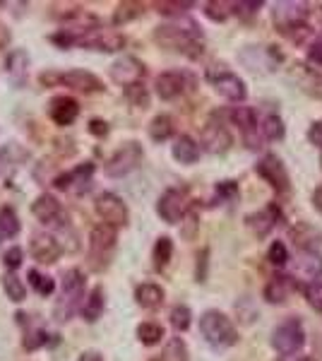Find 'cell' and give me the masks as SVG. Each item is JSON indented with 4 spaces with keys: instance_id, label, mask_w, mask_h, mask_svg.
<instances>
[{
    "instance_id": "7dc6e473",
    "label": "cell",
    "mask_w": 322,
    "mask_h": 361,
    "mask_svg": "<svg viewBox=\"0 0 322 361\" xmlns=\"http://www.w3.org/2000/svg\"><path fill=\"white\" fill-rule=\"evenodd\" d=\"M267 260H269V265H274V267H284L286 263H289V248H286V243L284 241H272L269 243V248H267Z\"/></svg>"
},
{
    "instance_id": "d590c367",
    "label": "cell",
    "mask_w": 322,
    "mask_h": 361,
    "mask_svg": "<svg viewBox=\"0 0 322 361\" xmlns=\"http://www.w3.org/2000/svg\"><path fill=\"white\" fill-rule=\"evenodd\" d=\"M137 340L142 342L144 347H154L163 340V328L154 320H144V323L137 325Z\"/></svg>"
},
{
    "instance_id": "91938a15",
    "label": "cell",
    "mask_w": 322,
    "mask_h": 361,
    "mask_svg": "<svg viewBox=\"0 0 322 361\" xmlns=\"http://www.w3.org/2000/svg\"><path fill=\"white\" fill-rule=\"evenodd\" d=\"M78 361H104V357L99 352H94V349H89V352H82Z\"/></svg>"
},
{
    "instance_id": "e0dca14e",
    "label": "cell",
    "mask_w": 322,
    "mask_h": 361,
    "mask_svg": "<svg viewBox=\"0 0 322 361\" xmlns=\"http://www.w3.org/2000/svg\"><path fill=\"white\" fill-rule=\"evenodd\" d=\"M190 82H192V78L188 73H183V70H163L154 80V92L163 102H173V99H178L180 94H185Z\"/></svg>"
},
{
    "instance_id": "4fadbf2b",
    "label": "cell",
    "mask_w": 322,
    "mask_h": 361,
    "mask_svg": "<svg viewBox=\"0 0 322 361\" xmlns=\"http://www.w3.org/2000/svg\"><path fill=\"white\" fill-rule=\"evenodd\" d=\"M238 61L250 73H272L284 61V56L277 46H243L241 54H238Z\"/></svg>"
},
{
    "instance_id": "52a82bcc",
    "label": "cell",
    "mask_w": 322,
    "mask_h": 361,
    "mask_svg": "<svg viewBox=\"0 0 322 361\" xmlns=\"http://www.w3.org/2000/svg\"><path fill=\"white\" fill-rule=\"evenodd\" d=\"M116 243H118V229L109 224H97L89 231V267L97 272L106 270L113 258Z\"/></svg>"
},
{
    "instance_id": "f6af8a7d",
    "label": "cell",
    "mask_w": 322,
    "mask_h": 361,
    "mask_svg": "<svg viewBox=\"0 0 322 361\" xmlns=\"http://www.w3.org/2000/svg\"><path fill=\"white\" fill-rule=\"evenodd\" d=\"M238 197V183L236 180H219L214 185V205H224Z\"/></svg>"
},
{
    "instance_id": "ffe728a7",
    "label": "cell",
    "mask_w": 322,
    "mask_h": 361,
    "mask_svg": "<svg viewBox=\"0 0 322 361\" xmlns=\"http://www.w3.org/2000/svg\"><path fill=\"white\" fill-rule=\"evenodd\" d=\"M29 250H32V258L41 265H54L63 255L61 241L54 234H34L32 243H29Z\"/></svg>"
},
{
    "instance_id": "6125c7cd",
    "label": "cell",
    "mask_w": 322,
    "mask_h": 361,
    "mask_svg": "<svg viewBox=\"0 0 322 361\" xmlns=\"http://www.w3.org/2000/svg\"><path fill=\"white\" fill-rule=\"evenodd\" d=\"M279 361H318V359L308 357V354H291V357H282Z\"/></svg>"
},
{
    "instance_id": "e575fe53",
    "label": "cell",
    "mask_w": 322,
    "mask_h": 361,
    "mask_svg": "<svg viewBox=\"0 0 322 361\" xmlns=\"http://www.w3.org/2000/svg\"><path fill=\"white\" fill-rule=\"evenodd\" d=\"M197 234H200V212L192 202L188 212L183 214V219H180V236H183V241H195Z\"/></svg>"
},
{
    "instance_id": "681fc988",
    "label": "cell",
    "mask_w": 322,
    "mask_h": 361,
    "mask_svg": "<svg viewBox=\"0 0 322 361\" xmlns=\"http://www.w3.org/2000/svg\"><path fill=\"white\" fill-rule=\"evenodd\" d=\"M207 267H209V248H202L197 253V263H195V282H207Z\"/></svg>"
},
{
    "instance_id": "6da1fadb",
    "label": "cell",
    "mask_w": 322,
    "mask_h": 361,
    "mask_svg": "<svg viewBox=\"0 0 322 361\" xmlns=\"http://www.w3.org/2000/svg\"><path fill=\"white\" fill-rule=\"evenodd\" d=\"M154 42L166 51H173V54H183L190 61H197V58L204 56V37L202 29L195 25L188 17H178L173 22H166V25H159L154 29Z\"/></svg>"
},
{
    "instance_id": "277c9868",
    "label": "cell",
    "mask_w": 322,
    "mask_h": 361,
    "mask_svg": "<svg viewBox=\"0 0 322 361\" xmlns=\"http://www.w3.org/2000/svg\"><path fill=\"white\" fill-rule=\"evenodd\" d=\"M204 78H207V82L214 87V92L219 94L221 99H226V102L231 104H243L245 97H248V87H245L243 78H238L233 70H228L226 63H212L207 70H204Z\"/></svg>"
},
{
    "instance_id": "cb8c5ba5",
    "label": "cell",
    "mask_w": 322,
    "mask_h": 361,
    "mask_svg": "<svg viewBox=\"0 0 322 361\" xmlns=\"http://www.w3.org/2000/svg\"><path fill=\"white\" fill-rule=\"evenodd\" d=\"M294 289H296V282L289 275H274V277H269V282L265 284V289H262V296H265L267 304L282 306L289 301Z\"/></svg>"
},
{
    "instance_id": "7a4b0ae2",
    "label": "cell",
    "mask_w": 322,
    "mask_h": 361,
    "mask_svg": "<svg viewBox=\"0 0 322 361\" xmlns=\"http://www.w3.org/2000/svg\"><path fill=\"white\" fill-rule=\"evenodd\" d=\"M310 15H313V10L303 0H279V3L272 5L274 29L294 44H306L313 37Z\"/></svg>"
},
{
    "instance_id": "7bdbcfd3",
    "label": "cell",
    "mask_w": 322,
    "mask_h": 361,
    "mask_svg": "<svg viewBox=\"0 0 322 361\" xmlns=\"http://www.w3.org/2000/svg\"><path fill=\"white\" fill-rule=\"evenodd\" d=\"M156 13L163 15V17H173V20H178V17H183L188 10L195 8V3H178V0H161V3H154Z\"/></svg>"
},
{
    "instance_id": "680465c9",
    "label": "cell",
    "mask_w": 322,
    "mask_h": 361,
    "mask_svg": "<svg viewBox=\"0 0 322 361\" xmlns=\"http://www.w3.org/2000/svg\"><path fill=\"white\" fill-rule=\"evenodd\" d=\"M310 202H313V207L322 214V183L313 190V195H310Z\"/></svg>"
},
{
    "instance_id": "7402d4cb",
    "label": "cell",
    "mask_w": 322,
    "mask_h": 361,
    "mask_svg": "<svg viewBox=\"0 0 322 361\" xmlns=\"http://www.w3.org/2000/svg\"><path fill=\"white\" fill-rule=\"evenodd\" d=\"M61 85L68 87V90L82 92V94L104 92V82L89 70H68V73H61Z\"/></svg>"
},
{
    "instance_id": "f907efd6",
    "label": "cell",
    "mask_w": 322,
    "mask_h": 361,
    "mask_svg": "<svg viewBox=\"0 0 322 361\" xmlns=\"http://www.w3.org/2000/svg\"><path fill=\"white\" fill-rule=\"evenodd\" d=\"M22 258H25V253H22L20 246H13V248H8L3 253V263H5V267H8L10 272L17 270V267L22 265Z\"/></svg>"
},
{
    "instance_id": "4dcf8cb0",
    "label": "cell",
    "mask_w": 322,
    "mask_h": 361,
    "mask_svg": "<svg viewBox=\"0 0 322 361\" xmlns=\"http://www.w3.org/2000/svg\"><path fill=\"white\" fill-rule=\"evenodd\" d=\"M175 133V126H173V118L168 114H159L151 118L149 123V137L154 140V142H166V140H171Z\"/></svg>"
},
{
    "instance_id": "1f68e13d",
    "label": "cell",
    "mask_w": 322,
    "mask_h": 361,
    "mask_svg": "<svg viewBox=\"0 0 322 361\" xmlns=\"http://www.w3.org/2000/svg\"><path fill=\"white\" fill-rule=\"evenodd\" d=\"M260 130H262L265 142H277V140H284V135H286L284 121L279 114H267L265 118L260 121Z\"/></svg>"
},
{
    "instance_id": "ac0fdd59",
    "label": "cell",
    "mask_w": 322,
    "mask_h": 361,
    "mask_svg": "<svg viewBox=\"0 0 322 361\" xmlns=\"http://www.w3.org/2000/svg\"><path fill=\"white\" fill-rule=\"evenodd\" d=\"M109 75L116 85H120L123 90L130 85H140L147 75V68H144L142 61H137L135 56H123L113 66L109 68Z\"/></svg>"
},
{
    "instance_id": "836d02e7",
    "label": "cell",
    "mask_w": 322,
    "mask_h": 361,
    "mask_svg": "<svg viewBox=\"0 0 322 361\" xmlns=\"http://www.w3.org/2000/svg\"><path fill=\"white\" fill-rule=\"evenodd\" d=\"M22 224H20V217L15 214L13 207H0V238L8 241V238H15L20 234Z\"/></svg>"
},
{
    "instance_id": "2e32d148",
    "label": "cell",
    "mask_w": 322,
    "mask_h": 361,
    "mask_svg": "<svg viewBox=\"0 0 322 361\" xmlns=\"http://www.w3.org/2000/svg\"><path fill=\"white\" fill-rule=\"evenodd\" d=\"M284 222V212L277 202H269L267 207L257 209V212L245 214V226L255 238H265Z\"/></svg>"
},
{
    "instance_id": "8fae6325",
    "label": "cell",
    "mask_w": 322,
    "mask_h": 361,
    "mask_svg": "<svg viewBox=\"0 0 322 361\" xmlns=\"http://www.w3.org/2000/svg\"><path fill=\"white\" fill-rule=\"evenodd\" d=\"M190 205H192L190 190L185 185H173V188H166L159 195V200H156V214L166 224H178Z\"/></svg>"
},
{
    "instance_id": "816d5d0a",
    "label": "cell",
    "mask_w": 322,
    "mask_h": 361,
    "mask_svg": "<svg viewBox=\"0 0 322 361\" xmlns=\"http://www.w3.org/2000/svg\"><path fill=\"white\" fill-rule=\"evenodd\" d=\"M46 335L44 330H29V333L25 335V349H29V352H34V349H39V347H44L46 345Z\"/></svg>"
},
{
    "instance_id": "9a60e30c",
    "label": "cell",
    "mask_w": 322,
    "mask_h": 361,
    "mask_svg": "<svg viewBox=\"0 0 322 361\" xmlns=\"http://www.w3.org/2000/svg\"><path fill=\"white\" fill-rule=\"evenodd\" d=\"M94 209L99 217L104 219V224L113 226V229H120V226L130 222V209H128L125 200L116 193H109V190L97 197Z\"/></svg>"
},
{
    "instance_id": "ba28073f",
    "label": "cell",
    "mask_w": 322,
    "mask_h": 361,
    "mask_svg": "<svg viewBox=\"0 0 322 361\" xmlns=\"http://www.w3.org/2000/svg\"><path fill=\"white\" fill-rule=\"evenodd\" d=\"M228 118H231L233 126H238L241 130V137H243V145L250 149V152H257V149L265 147V137H262V130H260V116L253 106H233L228 111Z\"/></svg>"
},
{
    "instance_id": "9c48e42d",
    "label": "cell",
    "mask_w": 322,
    "mask_h": 361,
    "mask_svg": "<svg viewBox=\"0 0 322 361\" xmlns=\"http://www.w3.org/2000/svg\"><path fill=\"white\" fill-rule=\"evenodd\" d=\"M142 159H144L142 145L130 140V142L120 145V147L109 157L106 164H104V173H106L109 178H123L142 164Z\"/></svg>"
},
{
    "instance_id": "3957f363",
    "label": "cell",
    "mask_w": 322,
    "mask_h": 361,
    "mask_svg": "<svg viewBox=\"0 0 322 361\" xmlns=\"http://www.w3.org/2000/svg\"><path fill=\"white\" fill-rule=\"evenodd\" d=\"M200 335L214 352H224L238 342V330L233 320L219 308H207L200 316Z\"/></svg>"
},
{
    "instance_id": "d6986e66",
    "label": "cell",
    "mask_w": 322,
    "mask_h": 361,
    "mask_svg": "<svg viewBox=\"0 0 322 361\" xmlns=\"http://www.w3.org/2000/svg\"><path fill=\"white\" fill-rule=\"evenodd\" d=\"M296 282H313V279L322 277V253L320 250H298L296 258H294V272L289 275Z\"/></svg>"
},
{
    "instance_id": "11a10c76",
    "label": "cell",
    "mask_w": 322,
    "mask_h": 361,
    "mask_svg": "<svg viewBox=\"0 0 322 361\" xmlns=\"http://www.w3.org/2000/svg\"><path fill=\"white\" fill-rule=\"evenodd\" d=\"M306 135H308V142L313 145V147L322 149V118H318V121H313V123H310Z\"/></svg>"
},
{
    "instance_id": "60d3db41",
    "label": "cell",
    "mask_w": 322,
    "mask_h": 361,
    "mask_svg": "<svg viewBox=\"0 0 322 361\" xmlns=\"http://www.w3.org/2000/svg\"><path fill=\"white\" fill-rule=\"evenodd\" d=\"M151 258H154V267H156V270H163V267L171 263V258H173V241H171V238H168V236H159V238H156Z\"/></svg>"
},
{
    "instance_id": "4316f807",
    "label": "cell",
    "mask_w": 322,
    "mask_h": 361,
    "mask_svg": "<svg viewBox=\"0 0 322 361\" xmlns=\"http://www.w3.org/2000/svg\"><path fill=\"white\" fill-rule=\"evenodd\" d=\"M171 154H173V159L178 161V164L192 166V164H197V161H200L202 149H200V145H197L195 137L178 135L173 140V145H171Z\"/></svg>"
},
{
    "instance_id": "74e56055",
    "label": "cell",
    "mask_w": 322,
    "mask_h": 361,
    "mask_svg": "<svg viewBox=\"0 0 322 361\" xmlns=\"http://www.w3.org/2000/svg\"><path fill=\"white\" fill-rule=\"evenodd\" d=\"M318 236H320L318 231L308 224H298L291 229V238H294L298 250H318V246H315V238Z\"/></svg>"
},
{
    "instance_id": "db71d44e",
    "label": "cell",
    "mask_w": 322,
    "mask_h": 361,
    "mask_svg": "<svg viewBox=\"0 0 322 361\" xmlns=\"http://www.w3.org/2000/svg\"><path fill=\"white\" fill-rule=\"evenodd\" d=\"M262 8V0H250V3H233V15H243V17H250L255 13H260Z\"/></svg>"
},
{
    "instance_id": "7c38bea8",
    "label": "cell",
    "mask_w": 322,
    "mask_h": 361,
    "mask_svg": "<svg viewBox=\"0 0 322 361\" xmlns=\"http://www.w3.org/2000/svg\"><path fill=\"white\" fill-rule=\"evenodd\" d=\"M255 173L260 176L269 188L274 190L277 195H289L291 193V178L289 171H286L284 161L279 159L277 154H265L260 157V161L255 164Z\"/></svg>"
},
{
    "instance_id": "ee69618b",
    "label": "cell",
    "mask_w": 322,
    "mask_h": 361,
    "mask_svg": "<svg viewBox=\"0 0 322 361\" xmlns=\"http://www.w3.org/2000/svg\"><path fill=\"white\" fill-rule=\"evenodd\" d=\"M301 292L306 296L308 306L315 308L318 313H322V277L313 279V282H308V284H301Z\"/></svg>"
},
{
    "instance_id": "6f0895ef",
    "label": "cell",
    "mask_w": 322,
    "mask_h": 361,
    "mask_svg": "<svg viewBox=\"0 0 322 361\" xmlns=\"http://www.w3.org/2000/svg\"><path fill=\"white\" fill-rule=\"evenodd\" d=\"M39 82L44 85V87H58L61 85V73H41L39 75Z\"/></svg>"
},
{
    "instance_id": "c3c4849f",
    "label": "cell",
    "mask_w": 322,
    "mask_h": 361,
    "mask_svg": "<svg viewBox=\"0 0 322 361\" xmlns=\"http://www.w3.org/2000/svg\"><path fill=\"white\" fill-rule=\"evenodd\" d=\"M29 284H32V287L37 289L39 294H44V296H51V294H54V289H56L54 279L39 275V270H29Z\"/></svg>"
},
{
    "instance_id": "44dd1931",
    "label": "cell",
    "mask_w": 322,
    "mask_h": 361,
    "mask_svg": "<svg viewBox=\"0 0 322 361\" xmlns=\"http://www.w3.org/2000/svg\"><path fill=\"white\" fill-rule=\"evenodd\" d=\"M32 214L41 224H63L66 226V214H63V205L58 202L56 195L41 193L37 200L32 202Z\"/></svg>"
},
{
    "instance_id": "484cf974",
    "label": "cell",
    "mask_w": 322,
    "mask_h": 361,
    "mask_svg": "<svg viewBox=\"0 0 322 361\" xmlns=\"http://www.w3.org/2000/svg\"><path fill=\"white\" fill-rule=\"evenodd\" d=\"M49 116L56 126H73L80 116V104L73 97H56L49 106Z\"/></svg>"
},
{
    "instance_id": "f5cc1de1",
    "label": "cell",
    "mask_w": 322,
    "mask_h": 361,
    "mask_svg": "<svg viewBox=\"0 0 322 361\" xmlns=\"http://www.w3.org/2000/svg\"><path fill=\"white\" fill-rule=\"evenodd\" d=\"M308 63L310 66H322V32L308 46Z\"/></svg>"
},
{
    "instance_id": "94428289",
    "label": "cell",
    "mask_w": 322,
    "mask_h": 361,
    "mask_svg": "<svg viewBox=\"0 0 322 361\" xmlns=\"http://www.w3.org/2000/svg\"><path fill=\"white\" fill-rule=\"evenodd\" d=\"M8 44H10V32L5 25H0V49H5Z\"/></svg>"
},
{
    "instance_id": "8992f818",
    "label": "cell",
    "mask_w": 322,
    "mask_h": 361,
    "mask_svg": "<svg viewBox=\"0 0 322 361\" xmlns=\"http://www.w3.org/2000/svg\"><path fill=\"white\" fill-rule=\"evenodd\" d=\"M269 345L277 354L282 357H291V354H298L306 345V328H303V320L296 316L284 318L282 323H277L272 328V335H269Z\"/></svg>"
},
{
    "instance_id": "d4e9b609",
    "label": "cell",
    "mask_w": 322,
    "mask_h": 361,
    "mask_svg": "<svg viewBox=\"0 0 322 361\" xmlns=\"http://www.w3.org/2000/svg\"><path fill=\"white\" fill-rule=\"evenodd\" d=\"M289 75L291 80H296L303 92H308L313 97H322V75L315 68L306 66V63H294Z\"/></svg>"
},
{
    "instance_id": "8d00e7d4",
    "label": "cell",
    "mask_w": 322,
    "mask_h": 361,
    "mask_svg": "<svg viewBox=\"0 0 322 361\" xmlns=\"http://www.w3.org/2000/svg\"><path fill=\"white\" fill-rule=\"evenodd\" d=\"M3 279V289H5V296H8L13 304H22L27 299V287L22 284V279L15 275V272H8V275L0 277Z\"/></svg>"
},
{
    "instance_id": "5bb4252c",
    "label": "cell",
    "mask_w": 322,
    "mask_h": 361,
    "mask_svg": "<svg viewBox=\"0 0 322 361\" xmlns=\"http://www.w3.org/2000/svg\"><path fill=\"white\" fill-rule=\"evenodd\" d=\"M75 44L85 46L89 51H101V54H118V51L125 49V37L120 32H116V29L97 27L75 39Z\"/></svg>"
},
{
    "instance_id": "d6a6232c",
    "label": "cell",
    "mask_w": 322,
    "mask_h": 361,
    "mask_svg": "<svg viewBox=\"0 0 322 361\" xmlns=\"http://www.w3.org/2000/svg\"><path fill=\"white\" fill-rule=\"evenodd\" d=\"M144 13V5L142 3H135V0H125V3L116 5V13H113V25H128V22L137 20L140 15Z\"/></svg>"
},
{
    "instance_id": "f1b7e54d",
    "label": "cell",
    "mask_w": 322,
    "mask_h": 361,
    "mask_svg": "<svg viewBox=\"0 0 322 361\" xmlns=\"http://www.w3.org/2000/svg\"><path fill=\"white\" fill-rule=\"evenodd\" d=\"M163 299H166V292H163V287H159V284H154V282H144L135 289V301H137V306L147 308V311L159 308L163 304Z\"/></svg>"
},
{
    "instance_id": "f35d334b",
    "label": "cell",
    "mask_w": 322,
    "mask_h": 361,
    "mask_svg": "<svg viewBox=\"0 0 322 361\" xmlns=\"http://www.w3.org/2000/svg\"><path fill=\"white\" fill-rule=\"evenodd\" d=\"M202 13L207 20H212V22H226L228 17L233 15V3H224V0H209V3H204L202 5Z\"/></svg>"
},
{
    "instance_id": "bcb514c9",
    "label": "cell",
    "mask_w": 322,
    "mask_h": 361,
    "mask_svg": "<svg viewBox=\"0 0 322 361\" xmlns=\"http://www.w3.org/2000/svg\"><path fill=\"white\" fill-rule=\"evenodd\" d=\"M125 99H128V104L135 109H147L149 106V92L142 82L125 87Z\"/></svg>"
},
{
    "instance_id": "b9f144b4",
    "label": "cell",
    "mask_w": 322,
    "mask_h": 361,
    "mask_svg": "<svg viewBox=\"0 0 322 361\" xmlns=\"http://www.w3.org/2000/svg\"><path fill=\"white\" fill-rule=\"evenodd\" d=\"M168 323H171L175 333H185L192 325V311L185 304H175L168 313Z\"/></svg>"
},
{
    "instance_id": "f546056e",
    "label": "cell",
    "mask_w": 322,
    "mask_h": 361,
    "mask_svg": "<svg viewBox=\"0 0 322 361\" xmlns=\"http://www.w3.org/2000/svg\"><path fill=\"white\" fill-rule=\"evenodd\" d=\"M104 308H106V294H104L101 287H94L89 292V296L85 299V304H82V318H85L87 323H97V320L101 318Z\"/></svg>"
},
{
    "instance_id": "be15d7a7",
    "label": "cell",
    "mask_w": 322,
    "mask_h": 361,
    "mask_svg": "<svg viewBox=\"0 0 322 361\" xmlns=\"http://www.w3.org/2000/svg\"><path fill=\"white\" fill-rule=\"evenodd\" d=\"M151 361H159V359H151Z\"/></svg>"
},
{
    "instance_id": "83f0119b",
    "label": "cell",
    "mask_w": 322,
    "mask_h": 361,
    "mask_svg": "<svg viewBox=\"0 0 322 361\" xmlns=\"http://www.w3.org/2000/svg\"><path fill=\"white\" fill-rule=\"evenodd\" d=\"M5 68H8V78L10 82L15 87H22L27 82V75H29V54L22 49L13 51L5 61Z\"/></svg>"
},
{
    "instance_id": "ab89813d",
    "label": "cell",
    "mask_w": 322,
    "mask_h": 361,
    "mask_svg": "<svg viewBox=\"0 0 322 361\" xmlns=\"http://www.w3.org/2000/svg\"><path fill=\"white\" fill-rule=\"evenodd\" d=\"M159 361H190L188 345H185L183 337H171L163 347V354Z\"/></svg>"
},
{
    "instance_id": "30bf717a",
    "label": "cell",
    "mask_w": 322,
    "mask_h": 361,
    "mask_svg": "<svg viewBox=\"0 0 322 361\" xmlns=\"http://www.w3.org/2000/svg\"><path fill=\"white\" fill-rule=\"evenodd\" d=\"M200 149H207L209 154H224L233 147V135L228 130V126L221 121L219 114H212L204 121L202 130H200Z\"/></svg>"
},
{
    "instance_id": "5b68a950",
    "label": "cell",
    "mask_w": 322,
    "mask_h": 361,
    "mask_svg": "<svg viewBox=\"0 0 322 361\" xmlns=\"http://www.w3.org/2000/svg\"><path fill=\"white\" fill-rule=\"evenodd\" d=\"M85 287H87V279H85V272L73 267L68 270L66 275L61 279V296L56 301V308H54V316L56 320L61 323H68L73 318V313L78 311L82 296H85Z\"/></svg>"
},
{
    "instance_id": "9f6ffc18",
    "label": "cell",
    "mask_w": 322,
    "mask_h": 361,
    "mask_svg": "<svg viewBox=\"0 0 322 361\" xmlns=\"http://www.w3.org/2000/svg\"><path fill=\"white\" fill-rule=\"evenodd\" d=\"M89 133H92L94 137H99V140L106 137V135H109V123H106L104 118H92V121H89Z\"/></svg>"
},
{
    "instance_id": "603a6c76",
    "label": "cell",
    "mask_w": 322,
    "mask_h": 361,
    "mask_svg": "<svg viewBox=\"0 0 322 361\" xmlns=\"http://www.w3.org/2000/svg\"><path fill=\"white\" fill-rule=\"evenodd\" d=\"M92 176H94V164H92V161H85V164H80L78 169H73V171L56 176L54 185L61 190H78V193H82V190L89 188Z\"/></svg>"
}]
</instances>
